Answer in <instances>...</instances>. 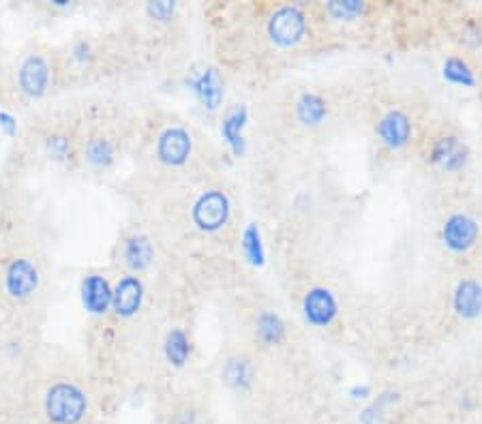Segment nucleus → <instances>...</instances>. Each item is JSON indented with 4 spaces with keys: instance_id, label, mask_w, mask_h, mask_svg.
I'll list each match as a JSON object with an SVG mask.
<instances>
[{
    "instance_id": "nucleus-1",
    "label": "nucleus",
    "mask_w": 482,
    "mask_h": 424,
    "mask_svg": "<svg viewBox=\"0 0 482 424\" xmlns=\"http://www.w3.org/2000/svg\"><path fill=\"white\" fill-rule=\"evenodd\" d=\"M88 395L80 382L58 377L43 392V413L50 424H82L88 416Z\"/></svg>"
},
{
    "instance_id": "nucleus-2",
    "label": "nucleus",
    "mask_w": 482,
    "mask_h": 424,
    "mask_svg": "<svg viewBox=\"0 0 482 424\" xmlns=\"http://www.w3.org/2000/svg\"><path fill=\"white\" fill-rule=\"evenodd\" d=\"M3 283L4 292H7V296H11L13 300L18 302L28 300L39 287L37 266H34V261L28 260V257H15V260L9 261L7 269H4Z\"/></svg>"
},
{
    "instance_id": "nucleus-3",
    "label": "nucleus",
    "mask_w": 482,
    "mask_h": 424,
    "mask_svg": "<svg viewBox=\"0 0 482 424\" xmlns=\"http://www.w3.org/2000/svg\"><path fill=\"white\" fill-rule=\"evenodd\" d=\"M304 28H307V22H304V15L298 7L277 9L271 22H268L271 39L281 48H292V45L301 42Z\"/></svg>"
},
{
    "instance_id": "nucleus-4",
    "label": "nucleus",
    "mask_w": 482,
    "mask_h": 424,
    "mask_svg": "<svg viewBox=\"0 0 482 424\" xmlns=\"http://www.w3.org/2000/svg\"><path fill=\"white\" fill-rule=\"evenodd\" d=\"M227 216H230V201L221 191H208L193 206V221L204 231H217L227 223Z\"/></svg>"
},
{
    "instance_id": "nucleus-5",
    "label": "nucleus",
    "mask_w": 482,
    "mask_h": 424,
    "mask_svg": "<svg viewBox=\"0 0 482 424\" xmlns=\"http://www.w3.org/2000/svg\"><path fill=\"white\" fill-rule=\"evenodd\" d=\"M444 236L446 246H448L453 254H465L471 246L476 245L480 236V225L478 221L471 219L470 215H463V212H456V215H450L444 223Z\"/></svg>"
},
{
    "instance_id": "nucleus-6",
    "label": "nucleus",
    "mask_w": 482,
    "mask_h": 424,
    "mask_svg": "<svg viewBox=\"0 0 482 424\" xmlns=\"http://www.w3.org/2000/svg\"><path fill=\"white\" fill-rule=\"evenodd\" d=\"M50 64L42 54H30V57L19 64L18 71V82L19 90L30 99H39L48 93L50 86Z\"/></svg>"
},
{
    "instance_id": "nucleus-7",
    "label": "nucleus",
    "mask_w": 482,
    "mask_h": 424,
    "mask_svg": "<svg viewBox=\"0 0 482 424\" xmlns=\"http://www.w3.org/2000/svg\"><path fill=\"white\" fill-rule=\"evenodd\" d=\"M304 320L316 328H326L333 324V320L337 317V300H334L333 292L326 287H316L304 298Z\"/></svg>"
},
{
    "instance_id": "nucleus-8",
    "label": "nucleus",
    "mask_w": 482,
    "mask_h": 424,
    "mask_svg": "<svg viewBox=\"0 0 482 424\" xmlns=\"http://www.w3.org/2000/svg\"><path fill=\"white\" fill-rule=\"evenodd\" d=\"M191 155V138L185 129L172 127L157 141V156L161 163L179 168Z\"/></svg>"
},
{
    "instance_id": "nucleus-9",
    "label": "nucleus",
    "mask_w": 482,
    "mask_h": 424,
    "mask_svg": "<svg viewBox=\"0 0 482 424\" xmlns=\"http://www.w3.org/2000/svg\"><path fill=\"white\" fill-rule=\"evenodd\" d=\"M142 298H144V285L138 276H123L111 294V309L116 311V315L131 317L140 311Z\"/></svg>"
},
{
    "instance_id": "nucleus-10",
    "label": "nucleus",
    "mask_w": 482,
    "mask_h": 424,
    "mask_svg": "<svg viewBox=\"0 0 482 424\" xmlns=\"http://www.w3.org/2000/svg\"><path fill=\"white\" fill-rule=\"evenodd\" d=\"M111 294L114 290L105 276L88 275L82 281V305L90 315H105L111 309Z\"/></svg>"
},
{
    "instance_id": "nucleus-11",
    "label": "nucleus",
    "mask_w": 482,
    "mask_h": 424,
    "mask_svg": "<svg viewBox=\"0 0 482 424\" xmlns=\"http://www.w3.org/2000/svg\"><path fill=\"white\" fill-rule=\"evenodd\" d=\"M409 135H412V123L403 112L399 110H393L379 120L378 125V138L384 146L388 148H403L405 144L409 141Z\"/></svg>"
},
{
    "instance_id": "nucleus-12",
    "label": "nucleus",
    "mask_w": 482,
    "mask_h": 424,
    "mask_svg": "<svg viewBox=\"0 0 482 424\" xmlns=\"http://www.w3.org/2000/svg\"><path fill=\"white\" fill-rule=\"evenodd\" d=\"M453 305L463 320H476L482 313V283L476 279L461 281L455 292Z\"/></svg>"
},
{
    "instance_id": "nucleus-13",
    "label": "nucleus",
    "mask_w": 482,
    "mask_h": 424,
    "mask_svg": "<svg viewBox=\"0 0 482 424\" xmlns=\"http://www.w3.org/2000/svg\"><path fill=\"white\" fill-rule=\"evenodd\" d=\"M191 86H193V93L197 95V99H200V103L204 105L206 110H210L212 112V110L219 108L223 99V82L215 69L204 71L200 78L193 80Z\"/></svg>"
},
{
    "instance_id": "nucleus-14",
    "label": "nucleus",
    "mask_w": 482,
    "mask_h": 424,
    "mask_svg": "<svg viewBox=\"0 0 482 424\" xmlns=\"http://www.w3.org/2000/svg\"><path fill=\"white\" fill-rule=\"evenodd\" d=\"M123 257L125 264L131 270H146L152 261V245L146 236L135 234L131 238L125 240L123 246Z\"/></svg>"
},
{
    "instance_id": "nucleus-15",
    "label": "nucleus",
    "mask_w": 482,
    "mask_h": 424,
    "mask_svg": "<svg viewBox=\"0 0 482 424\" xmlns=\"http://www.w3.org/2000/svg\"><path fill=\"white\" fill-rule=\"evenodd\" d=\"M245 123H247L245 108H234L221 123L223 140L230 144V148L234 150V155L238 156L245 153V141H242V129H245Z\"/></svg>"
},
{
    "instance_id": "nucleus-16",
    "label": "nucleus",
    "mask_w": 482,
    "mask_h": 424,
    "mask_svg": "<svg viewBox=\"0 0 482 424\" xmlns=\"http://www.w3.org/2000/svg\"><path fill=\"white\" fill-rule=\"evenodd\" d=\"M433 159L444 168L446 171H456L465 165V148L456 138L441 140L433 148Z\"/></svg>"
},
{
    "instance_id": "nucleus-17",
    "label": "nucleus",
    "mask_w": 482,
    "mask_h": 424,
    "mask_svg": "<svg viewBox=\"0 0 482 424\" xmlns=\"http://www.w3.org/2000/svg\"><path fill=\"white\" fill-rule=\"evenodd\" d=\"M84 156L93 168H108L111 161H114V144L108 138H103V135H95V138L86 141Z\"/></svg>"
},
{
    "instance_id": "nucleus-18",
    "label": "nucleus",
    "mask_w": 482,
    "mask_h": 424,
    "mask_svg": "<svg viewBox=\"0 0 482 424\" xmlns=\"http://www.w3.org/2000/svg\"><path fill=\"white\" fill-rule=\"evenodd\" d=\"M165 356L174 367H185L191 356L189 337L182 328H174L165 339Z\"/></svg>"
},
{
    "instance_id": "nucleus-19",
    "label": "nucleus",
    "mask_w": 482,
    "mask_h": 424,
    "mask_svg": "<svg viewBox=\"0 0 482 424\" xmlns=\"http://www.w3.org/2000/svg\"><path fill=\"white\" fill-rule=\"evenodd\" d=\"M296 116L302 125L316 127V125L326 118V103L318 95H302L296 105Z\"/></svg>"
},
{
    "instance_id": "nucleus-20",
    "label": "nucleus",
    "mask_w": 482,
    "mask_h": 424,
    "mask_svg": "<svg viewBox=\"0 0 482 424\" xmlns=\"http://www.w3.org/2000/svg\"><path fill=\"white\" fill-rule=\"evenodd\" d=\"M223 382L232 388V390L242 392L251 386L253 382V368L245 360H230L223 368Z\"/></svg>"
},
{
    "instance_id": "nucleus-21",
    "label": "nucleus",
    "mask_w": 482,
    "mask_h": 424,
    "mask_svg": "<svg viewBox=\"0 0 482 424\" xmlns=\"http://www.w3.org/2000/svg\"><path fill=\"white\" fill-rule=\"evenodd\" d=\"M283 335H286V326L275 313H262L260 320H257V337L268 345H272V343L281 341Z\"/></svg>"
},
{
    "instance_id": "nucleus-22",
    "label": "nucleus",
    "mask_w": 482,
    "mask_h": 424,
    "mask_svg": "<svg viewBox=\"0 0 482 424\" xmlns=\"http://www.w3.org/2000/svg\"><path fill=\"white\" fill-rule=\"evenodd\" d=\"M444 78L448 80L450 84L468 86V88H471V86L476 84V78H474V73H471V69L468 67V63H463V60L455 58V57L446 60Z\"/></svg>"
},
{
    "instance_id": "nucleus-23",
    "label": "nucleus",
    "mask_w": 482,
    "mask_h": 424,
    "mask_svg": "<svg viewBox=\"0 0 482 424\" xmlns=\"http://www.w3.org/2000/svg\"><path fill=\"white\" fill-rule=\"evenodd\" d=\"M242 254L253 266L264 264V246H262V236L260 230L256 225H249L242 234Z\"/></svg>"
},
{
    "instance_id": "nucleus-24",
    "label": "nucleus",
    "mask_w": 482,
    "mask_h": 424,
    "mask_svg": "<svg viewBox=\"0 0 482 424\" xmlns=\"http://www.w3.org/2000/svg\"><path fill=\"white\" fill-rule=\"evenodd\" d=\"M328 9H331V13L337 19H349L356 18L358 13H363V4L354 3V0H349V3H333Z\"/></svg>"
},
{
    "instance_id": "nucleus-25",
    "label": "nucleus",
    "mask_w": 482,
    "mask_h": 424,
    "mask_svg": "<svg viewBox=\"0 0 482 424\" xmlns=\"http://www.w3.org/2000/svg\"><path fill=\"white\" fill-rule=\"evenodd\" d=\"M149 13L157 19H167L172 13H174V4L170 3H152L149 4Z\"/></svg>"
},
{
    "instance_id": "nucleus-26",
    "label": "nucleus",
    "mask_w": 482,
    "mask_h": 424,
    "mask_svg": "<svg viewBox=\"0 0 482 424\" xmlns=\"http://www.w3.org/2000/svg\"><path fill=\"white\" fill-rule=\"evenodd\" d=\"M174 424H200V413L193 407H185L174 416Z\"/></svg>"
},
{
    "instance_id": "nucleus-27",
    "label": "nucleus",
    "mask_w": 482,
    "mask_h": 424,
    "mask_svg": "<svg viewBox=\"0 0 482 424\" xmlns=\"http://www.w3.org/2000/svg\"><path fill=\"white\" fill-rule=\"evenodd\" d=\"M349 397L356 398V401H360V398H367L369 397V388L367 386H356L349 390Z\"/></svg>"
},
{
    "instance_id": "nucleus-28",
    "label": "nucleus",
    "mask_w": 482,
    "mask_h": 424,
    "mask_svg": "<svg viewBox=\"0 0 482 424\" xmlns=\"http://www.w3.org/2000/svg\"><path fill=\"white\" fill-rule=\"evenodd\" d=\"M0 125H3L4 131H7L9 135H11L13 131H15V127H13V118H11V116H9V114H0Z\"/></svg>"
}]
</instances>
